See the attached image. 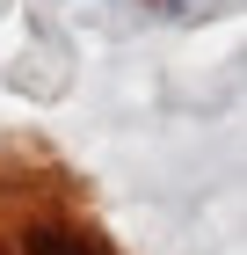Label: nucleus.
Segmentation results:
<instances>
[{
	"instance_id": "obj_2",
	"label": "nucleus",
	"mask_w": 247,
	"mask_h": 255,
	"mask_svg": "<svg viewBox=\"0 0 247 255\" xmlns=\"http://www.w3.org/2000/svg\"><path fill=\"white\" fill-rule=\"evenodd\" d=\"M174 15H204V7H218V0H167Z\"/></svg>"
},
{
	"instance_id": "obj_1",
	"label": "nucleus",
	"mask_w": 247,
	"mask_h": 255,
	"mask_svg": "<svg viewBox=\"0 0 247 255\" xmlns=\"http://www.w3.org/2000/svg\"><path fill=\"white\" fill-rule=\"evenodd\" d=\"M22 255H109V248L95 234H80V226H37L22 241Z\"/></svg>"
}]
</instances>
